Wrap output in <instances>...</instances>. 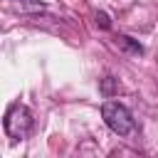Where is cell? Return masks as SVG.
Here are the masks:
<instances>
[{
    "label": "cell",
    "instance_id": "277c9868",
    "mask_svg": "<svg viewBox=\"0 0 158 158\" xmlns=\"http://www.w3.org/2000/svg\"><path fill=\"white\" fill-rule=\"evenodd\" d=\"M10 5H17L20 12H37V10H44V2L42 0H7Z\"/></svg>",
    "mask_w": 158,
    "mask_h": 158
},
{
    "label": "cell",
    "instance_id": "5b68a950",
    "mask_svg": "<svg viewBox=\"0 0 158 158\" xmlns=\"http://www.w3.org/2000/svg\"><path fill=\"white\" fill-rule=\"evenodd\" d=\"M96 25H99L101 30H111V20H109V15H106V12H96Z\"/></svg>",
    "mask_w": 158,
    "mask_h": 158
},
{
    "label": "cell",
    "instance_id": "8992f818",
    "mask_svg": "<svg viewBox=\"0 0 158 158\" xmlns=\"http://www.w3.org/2000/svg\"><path fill=\"white\" fill-rule=\"evenodd\" d=\"M101 89H104V94H114V89H116V81H114V77H106V79L101 81Z\"/></svg>",
    "mask_w": 158,
    "mask_h": 158
},
{
    "label": "cell",
    "instance_id": "3957f363",
    "mask_svg": "<svg viewBox=\"0 0 158 158\" xmlns=\"http://www.w3.org/2000/svg\"><path fill=\"white\" fill-rule=\"evenodd\" d=\"M116 47L118 49H123V52H128V54H143V44L138 42V40H133V37H128V35H118L116 37Z\"/></svg>",
    "mask_w": 158,
    "mask_h": 158
},
{
    "label": "cell",
    "instance_id": "6da1fadb",
    "mask_svg": "<svg viewBox=\"0 0 158 158\" xmlns=\"http://www.w3.org/2000/svg\"><path fill=\"white\" fill-rule=\"evenodd\" d=\"M32 123H35L32 111H30L25 104H12V106L7 109V114H5V121H2L5 133H7L12 141L27 138L30 131H32Z\"/></svg>",
    "mask_w": 158,
    "mask_h": 158
},
{
    "label": "cell",
    "instance_id": "7a4b0ae2",
    "mask_svg": "<svg viewBox=\"0 0 158 158\" xmlns=\"http://www.w3.org/2000/svg\"><path fill=\"white\" fill-rule=\"evenodd\" d=\"M101 116H104V123H106L116 136H128V133L133 131V126H136L131 111H128L121 101H104Z\"/></svg>",
    "mask_w": 158,
    "mask_h": 158
}]
</instances>
